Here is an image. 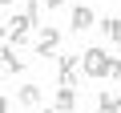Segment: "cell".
I'll list each match as a JSON object with an SVG mask.
<instances>
[{
  "mask_svg": "<svg viewBox=\"0 0 121 113\" xmlns=\"http://www.w3.org/2000/svg\"><path fill=\"white\" fill-rule=\"evenodd\" d=\"M77 77H81V56H56V81L60 89H77Z\"/></svg>",
  "mask_w": 121,
  "mask_h": 113,
  "instance_id": "6da1fadb",
  "label": "cell"
},
{
  "mask_svg": "<svg viewBox=\"0 0 121 113\" xmlns=\"http://www.w3.org/2000/svg\"><path fill=\"white\" fill-rule=\"evenodd\" d=\"M105 61H109L105 48H85L81 52V73L85 77H105Z\"/></svg>",
  "mask_w": 121,
  "mask_h": 113,
  "instance_id": "7a4b0ae2",
  "label": "cell"
},
{
  "mask_svg": "<svg viewBox=\"0 0 121 113\" xmlns=\"http://www.w3.org/2000/svg\"><path fill=\"white\" fill-rule=\"evenodd\" d=\"M40 32H36V52L40 56H48V52H56V44H60V28H52V24H36Z\"/></svg>",
  "mask_w": 121,
  "mask_h": 113,
  "instance_id": "3957f363",
  "label": "cell"
},
{
  "mask_svg": "<svg viewBox=\"0 0 121 113\" xmlns=\"http://www.w3.org/2000/svg\"><path fill=\"white\" fill-rule=\"evenodd\" d=\"M69 24H73V32H89V28L97 24V12H93L89 4H77V8L69 12Z\"/></svg>",
  "mask_w": 121,
  "mask_h": 113,
  "instance_id": "277c9868",
  "label": "cell"
},
{
  "mask_svg": "<svg viewBox=\"0 0 121 113\" xmlns=\"http://www.w3.org/2000/svg\"><path fill=\"white\" fill-rule=\"evenodd\" d=\"M0 65H4V73H8V77H16V73H24V56H16V48H12V44H4Z\"/></svg>",
  "mask_w": 121,
  "mask_h": 113,
  "instance_id": "5b68a950",
  "label": "cell"
},
{
  "mask_svg": "<svg viewBox=\"0 0 121 113\" xmlns=\"http://www.w3.org/2000/svg\"><path fill=\"white\" fill-rule=\"evenodd\" d=\"M73 109H77V89H56L52 113H73Z\"/></svg>",
  "mask_w": 121,
  "mask_h": 113,
  "instance_id": "8992f818",
  "label": "cell"
},
{
  "mask_svg": "<svg viewBox=\"0 0 121 113\" xmlns=\"http://www.w3.org/2000/svg\"><path fill=\"white\" fill-rule=\"evenodd\" d=\"M16 101H20L24 109H36V105H40V85H20Z\"/></svg>",
  "mask_w": 121,
  "mask_h": 113,
  "instance_id": "52a82bcc",
  "label": "cell"
},
{
  "mask_svg": "<svg viewBox=\"0 0 121 113\" xmlns=\"http://www.w3.org/2000/svg\"><path fill=\"white\" fill-rule=\"evenodd\" d=\"M97 113H121V97L117 93H97Z\"/></svg>",
  "mask_w": 121,
  "mask_h": 113,
  "instance_id": "ba28073f",
  "label": "cell"
},
{
  "mask_svg": "<svg viewBox=\"0 0 121 113\" xmlns=\"http://www.w3.org/2000/svg\"><path fill=\"white\" fill-rule=\"evenodd\" d=\"M101 32H105V40L121 44V16H105V20H101Z\"/></svg>",
  "mask_w": 121,
  "mask_h": 113,
  "instance_id": "9c48e42d",
  "label": "cell"
},
{
  "mask_svg": "<svg viewBox=\"0 0 121 113\" xmlns=\"http://www.w3.org/2000/svg\"><path fill=\"white\" fill-rule=\"evenodd\" d=\"M24 16L32 20V28L40 24V0H28V4H24Z\"/></svg>",
  "mask_w": 121,
  "mask_h": 113,
  "instance_id": "30bf717a",
  "label": "cell"
},
{
  "mask_svg": "<svg viewBox=\"0 0 121 113\" xmlns=\"http://www.w3.org/2000/svg\"><path fill=\"white\" fill-rule=\"evenodd\" d=\"M105 77L117 81V77H121V61H113V56H109V61H105Z\"/></svg>",
  "mask_w": 121,
  "mask_h": 113,
  "instance_id": "8fae6325",
  "label": "cell"
},
{
  "mask_svg": "<svg viewBox=\"0 0 121 113\" xmlns=\"http://www.w3.org/2000/svg\"><path fill=\"white\" fill-rule=\"evenodd\" d=\"M60 4H65V0H40V8H48V12H56Z\"/></svg>",
  "mask_w": 121,
  "mask_h": 113,
  "instance_id": "7c38bea8",
  "label": "cell"
},
{
  "mask_svg": "<svg viewBox=\"0 0 121 113\" xmlns=\"http://www.w3.org/2000/svg\"><path fill=\"white\" fill-rule=\"evenodd\" d=\"M0 113H8V101H4V97H0Z\"/></svg>",
  "mask_w": 121,
  "mask_h": 113,
  "instance_id": "4fadbf2b",
  "label": "cell"
},
{
  "mask_svg": "<svg viewBox=\"0 0 121 113\" xmlns=\"http://www.w3.org/2000/svg\"><path fill=\"white\" fill-rule=\"evenodd\" d=\"M0 40H4V20H0Z\"/></svg>",
  "mask_w": 121,
  "mask_h": 113,
  "instance_id": "5bb4252c",
  "label": "cell"
},
{
  "mask_svg": "<svg viewBox=\"0 0 121 113\" xmlns=\"http://www.w3.org/2000/svg\"><path fill=\"white\" fill-rule=\"evenodd\" d=\"M0 4H16V0H0Z\"/></svg>",
  "mask_w": 121,
  "mask_h": 113,
  "instance_id": "9a60e30c",
  "label": "cell"
},
{
  "mask_svg": "<svg viewBox=\"0 0 121 113\" xmlns=\"http://www.w3.org/2000/svg\"><path fill=\"white\" fill-rule=\"evenodd\" d=\"M44 113H52V109H44Z\"/></svg>",
  "mask_w": 121,
  "mask_h": 113,
  "instance_id": "2e32d148",
  "label": "cell"
}]
</instances>
